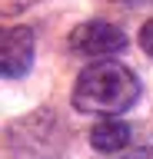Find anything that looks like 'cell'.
<instances>
[{"label": "cell", "mask_w": 153, "mask_h": 159, "mask_svg": "<svg viewBox=\"0 0 153 159\" xmlns=\"http://www.w3.org/2000/svg\"><path fill=\"white\" fill-rule=\"evenodd\" d=\"M27 3H37V0H10L7 10H17V7H27Z\"/></svg>", "instance_id": "cell-7"}, {"label": "cell", "mask_w": 153, "mask_h": 159, "mask_svg": "<svg viewBox=\"0 0 153 159\" xmlns=\"http://www.w3.org/2000/svg\"><path fill=\"white\" fill-rule=\"evenodd\" d=\"M136 96H140V80L117 60L90 63L73 86V106L80 113H97V116H117L130 109Z\"/></svg>", "instance_id": "cell-1"}, {"label": "cell", "mask_w": 153, "mask_h": 159, "mask_svg": "<svg viewBox=\"0 0 153 159\" xmlns=\"http://www.w3.org/2000/svg\"><path fill=\"white\" fill-rule=\"evenodd\" d=\"M120 159H153V149L143 146V149H130V152H123Z\"/></svg>", "instance_id": "cell-6"}, {"label": "cell", "mask_w": 153, "mask_h": 159, "mask_svg": "<svg viewBox=\"0 0 153 159\" xmlns=\"http://www.w3.org/2000/svg\"><path fill=\"white\" fill-rule=\"evenodd\" d=\"M130 136L133 129L130 123H120V119H103L97 126L90 129V146L103 156H113V152H123V149L130 146Z\"/></svg>", "instance_id": "cell-4"}, {"label": "cell", "mask_w": 153, "mask_h": 159, "mask_svg": "<svg viewBox=\"0 0 153 159\" xmlns=\"http://www.w3.org/2000/svg\"><path fill=\"white\" fill-rule=\"evenodd\" d=\"M0 66L7 80H20L33 66V30L30 27H10L3 30L0 43Z\"/></svg>", "instance_id": "cell-3"}, {"label": "cell", "mask_w": 153, "mask_h": 159, "mask_svg": "<svg viewBox=\"0 0 153 159\" xmlns=\"http://www.w3.org/2000/svg\"><path fill=\"white\" fill-rule=\"evenodd\" d=\"M73 53H80V57H93V60H113L117 53L127 50V33L120 27H113L107 20H90V23H80V27L73 30L70 37H67Z\"/></svg>", "instance_id": "cell-2"}, {"label": "cell", "mask_w": 153, "mask_h": 159, "mask_svg": "<svg viewBox=\"0 0 153 159\" xmlns=\"http://www.w3.org/2000/svg\"><path fill=\"white\" fill-rule=\"evenodd\" d=\"M140 47H143V53H150V57H153V20H150V23H143V30H140Z\"/></svg>", "instance_id": "cell-5"}, {"label": "cell", "mask_w": 153, "mask_h": 159, "mask_svg": "<svg viewBox=\"0 0 153 159\" xmlns=\"http://www.w3.org/2000/svg\"><path fill=\"white\" fill-rule=\"evenodd\" d=\"M127 3H143V0H127Z\"/></svg>", "instance_id": "cell-8"}]
</instances>
